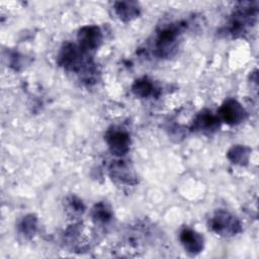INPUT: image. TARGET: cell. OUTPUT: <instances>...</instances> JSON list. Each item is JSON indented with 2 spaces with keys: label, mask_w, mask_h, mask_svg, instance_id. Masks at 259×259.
<instances>
[{
  "label": "cell",
  "mask_w": 259,
  "mask_h": 259,
  "mask_svg": "<svg viewBox=\"0 0 259 259\" xmlns=\"http://www.w3.org/2000/svg\"><path fill=\"white\" fill-rule=\"evenodd\" d=\"M133 92L140 97H147L153 92V85L146 79L137 80L133 85Z\"/></svg>",
  "instance_id": "8fae6325"
},
{
  "label": "cell",
  "mask_w": 259,
  "mask_h": 259,
  "mask_svg": "<svg viewBox=\"0 0 259 259\" xmlns=\"http://www.w3.org/2000/svg\"><path fill=\"white\" fill-rule=\"evenodd\" d=\"M106 142L112 154L121 156L124 155L130 149V137L128 135L119 130H113L106 136Z\"/></svg>",
  "instance_id": "5b68a950"
},
{
  "label": "cell",
  "mask_w": 259,
  "mask_h": 259,
  "mask_svg": "<svg viewBox=\"0 0 259 259\" xmlns=\"http://www.w3.org/2000/svg\"><path fill=\"white\" fill-rule=\"evenodd\" d=\"M220 116L229 124H237L244 120L246 112L238 101L230 99L226 101L220 108Z\"/></svg>",
  "instance_id": "277c9868"
},
{
  "label": "cell",
  "mask_w": 259,
  "mask_h": 259,
  "mask_svg": "<svg viewBox=\"0 0 259 259\" xmlns=\"http://www.w3.org/2000/svg\"><path fill=\"white\" fill-rule=\"evenodd\" d=\"M92 215H93V219L98 222V223H107L110 219H111V212H110V209L107 208V206L103 203H99V204H96L94 209H93V212H92Z\"/></svg>",
  "instance_id": "7c38bea8"
},
{
  "label": "cell",
  "mask_w": 259,
  "mask_h": 259,
  "mask_svg": "<svg viewBox=\"0 0 259 259\" xmlns=\"http://www.w3.org/2000/svg\"><path fill=\"white\" fill-rule=\"evenodd\" d=\"M83 53L79 47L73 44H66L59 54V63L67 70L88 72L89 63L84 60Z\"/></svg>",
  "instance_id": "6da1fadb"
},
{
  "label": "cell",
  "mask_w": 259,
  "mask_h": 259,
  "mask_svg": "<svg viewBox=\"0 0 259 259\" xmlns=\"http://www.w3.org/2000/svg\"><path fill=\"white\" fill-rule=\"evenodd\" d=\"M102 40V34L97 26H85L78 32L79 48L83 52H91L96 50Z\"/></svg>",
  "instance_id": "3957f363"
},
{
  "label": "cell",
  "mask_w": 259,
  "mask_h": 259,
  "mask_svg": "<svg viewBox=\"0 0 259 259\" xmlns=\"http://www.w3.org/2000/svg\"><path fill=\"white\" fill-rule=\"evenodd\" d=\"M19 228L23 235H25L27 237L33 236V234L35 233V230H36V219L32 214L25 217L22 220Z\"/></svg>",
  "instance_id": "4fadbf2b"
},
{
  "label": "cell",
  "mask_w": 259,
  "mask_h": 259,
  "mask_svg": "<svg viewBox=\"0 0 259 259\" xmlns=\"http://www.w3.org/2000/svg\"><path fill=\"white\" fill-rule=\"evenodd\" d=\"M219 126V118L211 114V112L203 111L198 114L193 122V127L197 131L212 132Z\"/></svg>",
  "instance_id": "ba28073f"
},
{
  "label": "cell",
  "mask_w": 259,
  "mask_h": 259,
  "mask_svg": "<svg viewBox=\"0 0 259 259\" xmlns=\"http://www.w3.org/2000/svg\"><path fill=\"white\" fill-rule=\"evenodd\" d=\"M249 155H250L249 148L244 146H236L229 151L228 158L235 164L245 165L249 160Z\"/></svg>",
  "instance_id": "30bf717a"
},
{
  "label": "cell",
  "mask_w": 259,
  "mask_h": 259,
  "mask_svg": "<svg viewBox=\"0 0 259 259\" xmlns=\"http://www.w3.org/2000/svg\"><path fill=\"white\" fill-rule=\"evenodd\" d=\"M180 242L186 252L190 254H197L203 249V238L190 229H184L180 233Z\"/></svg>",
  "instance_id": "52a82bcc"
},
{
  "label": "cell",
  "mask_w": 259,
  "mask_h": 259,
  "mask_svg": "<svg viewBox=\"0 0 259 259\" xmlns=\"http://www.w3.org/2000/svg\"><path fill=\"white\" fill-rule=\"evenodd\" d=\"M210 228L222 236H233L240 231V222L225 210L218 211L210 220Z\"/></svg>",
  "instance_id": "7a4b0ae2"
},
{
  "label": "cell",
  "mask_w": 259,
  "mask_h": 259,
  "mask_svg": "<svg viewBox=\"0 0 259 259\" xmlns=\"http://www.w3.org/2000/svg\"><path fill=\"white\" fill-rule=\"evenodd\" d=\"M177 35V29L174 27L165 28L159 33L156 42V48L160 56L170 55L172 50H174L176 47Z\"/></svg>",
  "instance_id": "8992f818"
},
{
  "label": "cell",
  "mask_w": 259,
  "mask_h": 259,
  "mask_svg": "<svg viewBox=\"0 0 259 259\" xmlns=\"http://www.w3.org/2000/svg\"><path fill=\"white\" fill-rule=\"evenodd\" d=\"M116 14L123 20H130L139 14V9L134 2H118L115 6Z\"/></svg>",
  "instance_id": "9c48e42d"
}]
</instances>
